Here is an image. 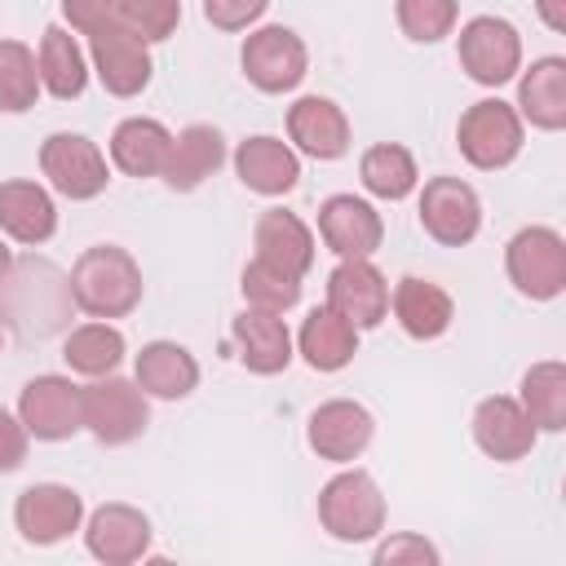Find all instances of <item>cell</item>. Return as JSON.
Returning <instances> with one entry per match:
<instances>
[{"label": "cell", "mask_w": 566, "mask_h": 566, "mask_svg": "<svg viewBox=\"0 0 566 566\" xmlns=\"http://www.w3.org/2000/svg\"><path fill=\"white\" fill-rule=\"evenodd\" d=\"M270 0H203V18L217 31H252L265 18Z\"/></svg>", "instance_id": "obj_39"}, {"label": "cell", "mask_w": 566, "mask_h": 566, "mask_svg": "<svg viewBox=\"0 0 566 566\" xmlns=\"http://www.w3.org/2000/svg\"><path fill=\"white\" fill-rule=\"evenodd\" d=\"M18 420L35 442H66L84 433V407H80V385L71 376L44 371L31 376L18 394Z\"/></svg>", "instance_id": "obj_12"}, {"label": "cell", "mask_w": 566, "mask_h": 566, "mask_svg": "<svg viewBox=\"0 0 566 566\" xmlns=\"http://www.w3.org/2000/svg\"><path fill=\"white\" fill-rule=\"evenodd\" d=\"M517 402H522V411L531 416V424L539 433H562L566 429V363L562 358L531 363L522 371Z\"/></svg>", "instance_id": "obj_33"}, {"label": "cell", "mask_w": 566, "mask_h": 566, "mask_svg": "<svg viewBox=\"0 0 566 566\" xmlns=\"http://www.w3.org/2000/svg\"><path fill=\"white\" fill-rule=\"evenodd\" d=\"M504 274L526 301H557L566 292V239L553 226H522L504 243Z\"/></svg>", "instance_id": "obj_6"}, {"label": "cell", "mask_w": 566, "mask_h": 566, "mask_svg": "<svg viewBox=\"0 0 566 566\" xmlns=\"http://www.w3.org/2000/svg\"><path fill=\"white\" fill-rule=\"evenodd\" d=\"M420 190V230L442 248H464L482 230V195L464 177H429Z\"/></svg>", "instance_id": "obj_10"}, {"label": "cell", "mask_w": 566, "mask_h": 566, "mask_svg": "<svg viewBox=\"0 0 566 566\" xmlns=\"http://www.w3.org/2000/svg\"><path fill=\"white\" fill-rule=\"evenodd\" d=\"M230 336H234L239 363H243L252 376H279V371H287L292 358H296V340H292L283 314L243 305V314L230 323Z\"/></svg>", "instance_id": "obj_20"}, {"label": "cell", "mask_w": 566, "mask_h": 566, "mask_svg": "<svg viewBox=\"0 0 566 566\" xmlns=\"http://www.w3.org/2000/svg\"><path fill=\"white\" fill-rule=\"evenodd\" d=\"M27 451H31L27 424L18 420V411L0 407V473H18L27 464Z\"/></svg>", "instance_id": "obj_41"}, {"label": "cell", "mask_w": 566, "mask_h": 566, "mask_svg": "<svg viewBox=\"0 0 566 566\" xmlns=\"http://www.w3.org/2000/svg\"><path fill=\"white\" fill-rule=\"evenodd\" d=\"M535 13H539V22H544L553 35L566 31V0H535Z\"/></svg>", "instance_id": "obj_42"}, {"label": "cell", "mask_w": 566, "mask_h": 566, "mask_svg": "<svg viewBox=\"0 0 566 566\" xmlns=\"http://www.w3.org/2000/svg\"><path fill=\"white\" fill-rule=\"evenodd\" d=\"M0 345H4V318H0Z\"/></svg>", "instance_id": "obj_44"}, {"label": "cell", "mask_w": 566, "mask_h": 566, "mask_svg": "<svg viewBox=\"0 0 566 566\" xmlns=\"http://www.w3.org/2000/svg\"><path fill=\"white\" fill-rule=\"evenodd\" d=\"M88 71L97 75V84L111 97H137L146 93L150 75H155V57L150 44L142 35H133L128 27H102L88 35Z\"/></svg>", "instance_id": "obj_13"}, {"label": "cell", "mask_w": 566, "mask_h": 566, "mask_svg": "<svg viewBox=\"0 0 566 566\" xmlns=\"http://www.w3.org/2000/svg\"><path fill=\"white\" fill-rule=\"evenodd\" d=\"M438 557H442L438 544H429L416 531H398V535H389V539H380L371 548V562L376 566H402V562H411V566H438Z\"/></svg>", "instance_id": "obj_38"}, {"label": "cell", "mask_w": 566, "mask_h": 566, "mask_svg": "<svg viewBox=\"0 0 566 566\" xmlns=\"http://www.w3.org/2000/svg\"><path fill=\"white\" fill-rule=\"evenodd\" d=\"M66 283H71V301H75L80 314L111 318V323L115 318H128L142 305V292H146L137 256L128 248H119V243H93V248H84L75 256Z\"/></svg>", "instance_id": "obj_1"}, {"label": "cell", "mask_w": 566, "mask_h": 566, "mask_svg": "<svg viewBox=\"0 0 566 566\" xmlns=\"http://www.w3.org/2000/svg\"><path fill=\"white\" fill-rule=\"evenodd\" d=\"M119 27L146 44H164L181 27V0H119Z\"/></svg>", "instance_id": "obj_37"}, {"label": "cell", "mask_w": 566, "mask_h": 566, "mask_svg": "<svg viewBox=\"0 0 566 566\" xmlns=\"http://www.w3.org/2000/svg\"><path fill=\"white\" fill-rule=\"evenodd\" d=\"M469 429H473L478 451H482L486 460H495V464H517V460H526V455L535 451V442H539V429L531 424V416L522 411V402H517L513 394H491V398H482V402L473 407Z\"/></svg>", "instance_id": "obj_18"}, {"label": "cell", "mask_w": 566, "mask_h": 566, "mask_svg": "<svg viewBox=\"0 0 566 566\" xmlns=\"http://www.w3.org/2000/svg\"><path fill=\"white\" fill-rule=\"evenodd\" d=\"M358 181L371 199H385V203H398L407 195H416L420 186V168H416V155L402 146V142H376L363 150L358 159Z\"/></svg>", "instance_id": "obj_32"}, {"label": "cell", "mask_w": 566, "mask_h": 566, "mask_svg": "<svg viewBox=\"0 0 566 566\" xmlns=\"http://www.w3.org/2000/svg\"><path fill=\"white\" fill-rule=\"evenodd\" d=\"M455 57L464 75L482 88H500L522 71V31L500 13H478L455 35Z\"/></svg>", "instance_id": "obj_7"}, {"label": "cell", "mask_w": 566, "mask_h": 566, "mask_svg": "<svg viewBox=\"0 0 566 566\" xmlns=\"http://www.w3.org/2000/svg\"><path fill=\"white\" fill-rule=\"evenodd\" d=\"M513 111L522 115V124H531L539 133H562L566 128V57L548 53V57H535L531 66H522Z\"/></svg>", "instance_id": "obj_23"}, {"label": "cell", "mask_w": 566, "mask_h": 566, "mask_svg": "<svg viewBox=\"0 0 566 566\" xmlns=\"http://www.w3.org/2000/svg\"><path fill=\"white\" fill-rule=\"evenodd\" d=\"M80 407H84V433L102 447H128L150 429V398L142 394L137 380L111 371L88 385H80Z\"/></svg>", "instance_id": "obj_3"}, {"label": "cell", "mask_w": 566, "mask_h": 566, "mask_svg": "<svg viewBox=\"0 0 566 566\" xmlns=\"http://www.w3.org/2000/svg\"><path fill=\"white\" fill-rule=\"evenodd\" d=\"M84 548L88 557H97L102 566H133L150 553V517L137 509V504H124V500H111V504H97L93 513H84Z\"/></svg>", "instance_id": "obj_15"}, {"label": "cell", "mask_w": 566, "mask_h": 566, "mask_svg": "<svg viewBox=\"0 0 566 566\" xmlns=\"http://www.w3.org/2000/svg\"><path fill=\"white\" fill-rule=\"evenodd\" d=\"M389 314L398 318V327L411 340H438V336H447V327L455 318V301L442 283L420 279V274H402L389 287Z\"/></svg>", "instance_id": "obj_24"}, {"label": "cell", "mask_w": 566, "mask_h": 566, "mask_svg": "<svg viewBox=\"0 0 566 566\" xmlns=\"http://www.w3.org/2000/svg\"><path fill=\"white\" fill-rule=\"evenodd\" d=\"M168 146H172L168 124H159L150 115H128L111 133V168H119L124 177H137V181L159 177Z\"/></svg>", "instance_id": "obj_29"}, {"label": "cell", "mask_w": 566, "mask_h": 566, "mask_svg": "<svg viewBox=\"0 0 566 566\" xmlns=\"http://www.w3.org/2000/svg\"><path fill=\"white\" fill-rule=\"evenodd\" d=\"M226 164V137L212 124H186L181 133H172L168 159H164V186L177 195L199 190L217 168Z\"/></svg>", "instance_id": "obj_26"}, {"label": "cell", "mask_w": 566, "mask_h": 566, "mask_svg": "<svg viewBox=\"0 0 566 566\" xmlns=\"http://www.w3.org/2000/svg\"><path fill=\"white\" fill-rule=\"evenodd\" d=\"M385 517H389L385 491L358 464L332 473L323 482V491H318V526L336 544H371V539H380L385 535Z\"/></svg>", "instance_id": "obj_2"}, {"label": "cell", "mask_w": 566, "mask_h": 566, "mask_svg": "<svg viewBox=\"0 0 566 566\" xmlns=\"http://www.w3.org/2000/svg\"><path fill=\"white\" fill-rule=\"evenodd\" d=\"M239 292H243V301L252 310L287 314L301 301V279L287 274V270H279V265H270V261H261V256H252L243 265V274H239Z\"/></svg>", "instance_id": "obj_35"}, {"label": "cell", "mask_w": 566, "mask_h": 566, "mask_svg": "<svg viewBox=\"0 0 566 566\" xmlns=\"http://www.w3.org/2000/svg\"><path fill=\"white\" fill-rule=\"evenodd\" d=\"M35 66H40V88L57 102H75L88 88V49L75 40L71 27L53 22L40 31V49H35Z\"/></svg>", "instance_id": "obj_27"}, {"label": "cell", "mask_w": 566, "mask_h": 566, "mask_svg": "<svg viewBox=\"0 0 566 566\" xmlns=\"http://www.w3.org/2000/svg\"><path fill=\"white\" fill-rule=\"evenodd\" d=\"M234 172H239V181L252 195L279 199L287 190H296V181H301V155L292 150V142L270 137V133H256V137H243L234 146Z\"/></svg>", "instance_id": "obj_22"}, {"label": "cell", "mask_w": 566, "mask_h": 566, "mask_svg": "<svg viewBox=\"0 0 566 566\" xmlns=\"http://www.w3.org/2000/svg\"><path fill=\"white\" fill-rule=\"evenodd\" d=\"M398 31L411 44H438L455 31L460 22V0H398L394 4Z\"/></svg>", "instance_id": "obj_36"}, {"label": "cell", "mask_w": 566, "mask_h": 566, "mask_svg": "<svg viewBox=\"0 0 566 566\" xmlns=\"http://www.w3.org/2000/svg\"><path fill=\"white\" fill-rule=\"evenodd\" d=\"M318 239L336 261L376 256L385 243V217L363 195H327L318 203Z\"/></svg>", "instance_id": "obj_16"}, {"label": "cell", "mask_w": 566, "mask_h": 566, "mask_svg": "<svg viewBox=\"0 0 566 566\" xmlns=\"http://www.w3.org/2000/svg\"><path fill=\"white\" fill-rule=\"evenodd\" d=\"M9 270H13V252H9V243H4V234H0V287H4Z\"/></svg>", "instance_id": "obj_43"}, {"label": "cell", "mask_w": 566, "mask_h": 566, "mask_svg": "<svg viewBox=\"0 0 566 566\" xmlns=\"http://www.w3.org/2000/svg\"><path fill=\"white\" fill-rule=\"evenodd\" d=\"M0 305H4L0 318H13L27 336L57 332V327L66 323V314L75 310L66 274H57V270L49 265V270H44V283L31 287V265H27V261H13L4 287H0Z\"/></svg>", "instance_id": "obj_11"}, {"label": "cell", "mask_w": 566, "mask_h": 566, "mask_svg": "<svg viewBox=\"0 0 566 566\" xmlns=\"http://www.w3.org/2000/svg\"><path fill=\"white\" fill-rule=\"evenodd\" d=\"M327 305L358 332L380 327L389 318V279L376 270L371 256L336 261V270L327 274Z\"/></svg>", "instance_id": "obj_17"}, {"label": "cell", "mask_w": 566, "mask_h": 566, "mask_svg": "<svg viewBox=\"0 0 566 566\" xmlns=\"http://www.w3.org/2000/svg\"><path fill=\"white\" fill-rule=\"evenodd\" d=\"M84 526V495L66 482H31L13 500V531L31 548H53Z\"/></svg>", "instance_id": "obj_9"}, {"label": "cell", "mask_w": 566, "mask_h": 566, "mask_svg": "<svg viewBox=\"0 0 566 566\" xmlns=\"http://www.w3.org/2000/svg\"><path fill=\"white\" fill-rule=\"evenodd\" d=\"M239 66H243V75H248L252 88H261V93L274 97V93H292L305 80L310 49H305V40L292 27L270 22V27H252L243 35Z\"/></svg>", "instance_id": "obj_8"}, {"label": "cell", "mask_w": 566, "mask_h": 566, "mask_svg": "<svg viewBox=\"0 0 566 566\" xmlns=\"http://www.w3.org/2000/svg\"><path fill=\"white\" fill-rule=\"evenodd\" d=\"M133 380L142 385L146 398L181 402L199 389V358L177 340H146L133 354Z\"/></svg>", "instance_id": "obj_25"}, {"label": "cell", "mask_w": 566, "mask_h": 566, "mask_svg": "<svg viewBox=\"0 0 566 566\" xmlns=\"http://www.w3.org/2000/svg\"><path fill=\"white\" fill-rule=\"evenodd\" d=\"M292 340H296V354L305 358V367H314V371H323V376L349 367L354 354H358V327L345 323L332 305L310 310L305 323H301V332H296Z\"/></svg>", "instance_id": "obj_30"}, {"label": "cell", "mask_w": 566, "mask_h": 566, "mask_svg": "<svg viewBox=\"0 0 566 566\" xmlns=\"http://www.w3.org/2000/svg\"><path fill=\"white\" fill-rule=\"evenodd\" d=\"M40 93L35 49L22 40H0V115H27Z\"/></svg>", "instance_id": "obj_34"}, {"label": "cell", "mask_w": 566, "mask_h": 566, "mask_svg": "<svg viewBox=\"0 0 566 566\" xmlns=\"http://www.w3.org/2000/svg\"><path fill=\"white\" fill-rule=\"evenodd\" d=\"M40 172L49 181L53 195L71 199V203H88L111 186V159L102 155V146L84 133H49L40 142Z\"/></svg>", "instance_id": "obj_5"}, {"label": "cell", "mask_w": 566, "mask_h": 566, "mask_svg": "<svg viewBox=\"0 0 566 566\" xmlns=\"http://www.w3.org/2000/svg\"><path fill=\"white\" fill-rule=\"evenodd\" d=\"M252 248H256L261 261L287 270V274H296V279H305L310 265H314L318 239H314V230H310L296 212H287V208H265V212L256 217V226H252Z\"/></svg>", "instance_id": "obj_28"}, {"label": "cell", "mask_w": 566, "mask_h": 566, "mask_svg": "<svg viewBox=\"0 0 566 566\" xmlns=\"http://www.w3.org/2000/svg\"><path fill=\"white\" fill-rule=\"evenodd\" d=\"M0 234L22 243V248H40L57 234V203L53 190L31 181V177H13L0 181Z\"/></svg>", "instance_id": "obj_21"}, {"label": "cell", "mask_w": 566, "mask_h": 566, "mask_svg": "<svg viewBox=\"0 0 566 566\" xmlns=\"http://www.w3.org/2000/svg\"><path fill=\"white\" fill-rule=\"evenodd\" d=\"M287 142L296 155H310L318 164H332L349 150L354 142V128H349V115L345 106H336L332 97L323 93H305L287 106Z\"/></svg>", "instance_id": "obj_19"}, {"label": "cell", "mask_w": 566, "mask_h": 566, "mask_svg": "<svg viewBox=\"0 0 566 566\" xmlns=\"http://www.w3.org/2000/svg\"><path fill=\"white\" fill-rule=\"evenodd\" d=\"M124 354H128V340H124V332L111 318H88V323L71 327L66 340H62L66 367L75 376H84V380H97V376L119 371Z\"/></svg>", "instance_id": "obj_31"}, {"label": "cell", "mask_w": 566, "mask_h": 566, "mask_svg": "<svg viewBox=\"0 0 566 566\" xmlns=\"http://www.w3.org/2000/svg\"><path fill=\"white\" fill-rule=\"evenodd\" d=\"M62 18L75 35H93L119 22V0H62Z\"/></svg>", "instance_id": "obj_40"}, {"label": "cell", "mask_w": 566, "mask_h": 566, "mask_svg": "<svg viewBox=\"0 0 566 566\" xmlns=\"http://www.w3.org/2000/svg\"><path fill=\"white\" fill-rule=\"evenodd\" d=\"M522 142H526V124L513 111V102H504V97H478L455 119V146L469 159V168H478V172L509 168L522 155Z\"/></svg>", "instance_id": "obj_4"}, {"label": "cell", "mask_w": 566, "mask_h": 566, "mask_svg": "<svg viewBox=\"0 0 566 566\" xmlns=\"http://www.w3.org/2000/svg\"><path fill=\"white\" fill-rule=\"evenodd\" d=\"M376 438V416L358 398H327L305 420V442L318 460L354 464Z\"/></svg>", "instance_id": "obj_14"}]
</instances>
